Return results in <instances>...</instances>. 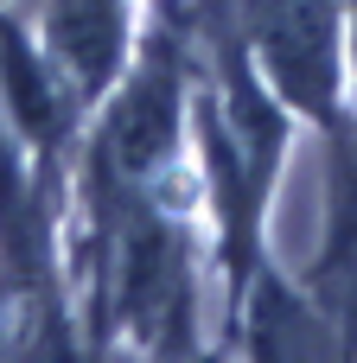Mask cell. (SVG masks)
I'll use <instances>...</instances> for the list:
<instances>
[{
    "label": "cell",
    "mask_w": 357,
    "mask_h": 363,
    "mask_svg": "<svg viewBox=\"0 0 357 363\" xmlns=\"http://www.w3.org/2000/svg\"><path fill=\"white\" fill-rule=\"evenodd\" d=\"M236 38L262 83L294 108L313 115L319 128L339 134V96H345V57H339V26L345 0H236Z\"/></svg>",
    "instance_id": "2"
},
{
    "label": "cell",
    "mask_w": 357,
    "mask_h": 363,
    "mask_svg": "<svg viewBox=\"0 0 357 363\" xmlns=\"http://www.w3.org/2000/svg\"><path fill=\"white\" fill-rule=\"evenodd\" d=\"M0 6H6V0H0Z\"/></svg>",
    "instance_id": "4"
},
{
    "label": "cell",
    "mask_w": 357,
    "mask_h": 363,
    "mask_svg": "<svg viewBox=\"0 0 357 363\" xmlns=\"http://www.w3.org/2000/svg\"><path fill=\"white\" fill-rule=\"evenodd\" d=\"M345 13H351V77H357V0H345Z\"/></svg>",
    "instance_id": "3"
},
{
    "label": "cell",
    "mask_w": 357,
    "mask_h": 363,
    "mask_svg": "<svg viewBox=\"0 0 357 363\" xmlns=\"http://www.w3.org/2000/svg\"><path fill=\"white\" fill-rule=\"evenodd\" d=\"M185 140V51L172 26H160L128 77L109 89V115L89 140V185L102 191H147L179 166Z\"/></svg>",
    "instance_id": "1"
}]
</instances>
